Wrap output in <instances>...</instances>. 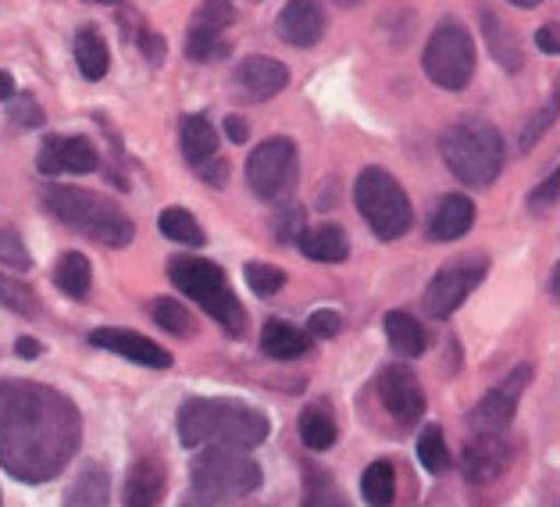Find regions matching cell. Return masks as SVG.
<instances>
[{
	"mask_svg": "<svg viewBox=\"0 0 560 507\" xmlns=\"http://www.w3.org/2000/svg\"><path fill=\"white\" fill-rule=\"evenodd\" d=\"M0 507H4V497H0Z\"/></svg>",
	"mask_w": 560,
	"mask_h": 507,
	"instance_id": "681fc988",
	"label": "cell"
},
{
	"mask_svg": "<svg viewBox=\"0 0 560 507\" xmlns=\"http://www.w3.org/2000/svg\"><path fill=\"white\" fill-rule=\"evenodd\" d=\"M72 54H75V65L79 72H83V79L97 82L107 76V68H112V50H107L104 36L93 30V25H86V30L75 33V44H72Z\"/></svg>",
	"mask_w": 560,
	"mask_h": 507,
	"instance_id": "484cf974",
	"label": "cell"
},
{
	"mask_svg": "<svg viewBox=\"0 0 560 507\" xmlns=\"http://www.w3.org/2000/svg\"><path fill=\"white\" fill-rule=\"evenodd\" d=\"M161 493H165V464L158 458H140L126 475L121 500H126V507H158Z\"/></svg>",
	"mask_w": 560,
	"mask_h": 507,
	"instance_id": "d6986e66",
	"label": "cell"
},
{
	"mask_svg": "<svg viewBox=\"0 0 560 507\" xmlns=\"http://www.w3.org/2000/svg\"><path fill=\"white\" fill-rule=\"evenodd\" d=\"M528 379H532V368L522 365V368H514L500 387L489 390L471 411V418H468L471 429L475 433H503L508 429L517 415V404H522V393L528 390Z\"/></svg>",
	"mask_w": 560,
	"mask_h": 507,
	"instance_id": "8fae6325",
	"label": "cell"
},
{
	"mask_svg": "<svg viewBox=\"0 0 560 507\" xmlns=\"http://www.w3.org/2000/svg\"><path fill=\"white\" fill-rule=\"evenodd\" d=\"M336 418L332 411L325 404H311L304 407V415H300V440H304L307 450H329L336 443Z\"/></svg>",
	"mask_w": 560,
	"mask_h": 507,
	"instance_id": "f1b7e54d",
	"label": "cell"
},
{
	"mask_svg": "<svg viewBox=\"0 0 560 507\" xmlns=\"http://www.w3.org/2000/svg\"><path fill=\"white\" fill-rule=\"evenodd\" d=\"M232 19L229 4H208V11L194 22V30L186 36V54L194 61H218L229 54V44H225V22Z\"/></svg>",
	"mask_w": 560,
	"mask_h": 507,
	"instance_id": "ac0fdd59",
	"label": "cell"
},
{
	"mask_svg": "<svg viewBox=\"0 0 560 507\" xmlns=\"http://www.w3.org/2000/svg\"><path fill=\"white\" fill-rule=\"evenodd\" d=\"M11 122H19L22 129H36L44 122V112L39 104L30 97V93H15V107H11Z\"/></svg>",
	"mask_w": 560,
	"mask_h": 507,
	"instance_id": "ab89813d",
	"label": "cell"
},
{
	"mask_svg": "<svg viewBox=\"0 0 560 507\" xmlns=\"http://www.w3.org/2000/svg\"><path fill=\"white\" fill-rule=\"evenodd\" d=\"M265 483L261 464L247 458V450L203 447L189 469V497L179 507H229Z\"/></svg>",
	"mask_w": 560,
	"mask_h": 507,
	"instance_id": "3957f363",
	"label": "cell"
},
{
	"mask_svg": "<svg viewBox=\"0 0 560 507\" xmlns=\"http://www.w3.org/2000/svg\"><path fill=\"white\" fill-rule=\"evenodd\" d=\"M375 387H378L382 404H386V411L400 426H415V422L425 415V390H421L418 376L407 365L382 368Z\"/></svg>",
	"mask_w": 560,
	"mask_h": 507,
	"instance_id": "7c38bea8",
	"label": "cell"
},
{
	"mask_svg": "<svg viewBox=\"0 0 560 507\" xmlns=\"http://www.w3.org/2000/svg\"><path fill=\"white\" fill-rule=\"evenodd\" d=\"M300 254L311 257V262H322V265H339L347 262L350 254V240L347 232L339 226H314V229H304L300 232Z\"/></svg>",
	"mask_w": 560,
	"mask_h": 507,
	"instance_id": "ffe728a7",
	"label": "cell"
},
{
	"mask_svg": "<svg viewBox=\"0 0 560 507\" xmlns=\"http://www.w3.org/2000/svg\"><path fill=\"white\" fill-rule=\"evenodd\" d=\"M418 461L425 464V472H432V475L446 472L450 450H446V440H443L440 426H425V429H421V436H418Z\"/></svg>",
	"mask_w": 560,
	"mask_h": 507,
	"instance_id": "d6a6232c",
	"label": "cell"
},
{
	"mask_svg": "<svg viewBox=\"0 0 560 507\" xmlns=\"http://www.w3.org/2000/svg\"><path fill=\"white\" fill-rule=\"evenodd\" d=\"M557 118H560V90H553V97L546 101V104L539 107V112L528 118V126H525V132H522V140H517V147H522V150L536 147V143H539V136H546V129H550Z\"/></svg>",
	"mask_w": 560,
	"mask_h": 507,
	"instance_id": "e575fe53",
	"label": "cell"
},
{
	"mask_svg": "<svg viewBox=\"0 0 560 507\" xmlns=\"http://www.w3.org/2000/svg\"><path fill=\"white\" fill-rule=\"evenodd\" d=\"M15 347H19L22 358H39V354H44V344H36V339H30V336H22Z\"/></svg>",
	"mask_w": 560,
	"mask_h": 507,
	"instance_id": "ee69618b",
	"label": "cell"
},
{
	"mask_svg": "<svg viewBox=\"0 0 560 507\" xmlns=\"http://www.w3.org/2000/svg\"><path fill=\"white\" fill-rule=\"evenodd\" d=\"M279 39L290 47H314L325 36V8L318 0H290L276 22Z\"/></svg>",
	"mask_w": 560,
	"mask_h": 507,
	"instance_id": "e0dca14e",
	"label": "cell"
},
{
	"mask_svg": "<svg viewBox=\"0 0 560 507\" xmlns=\"http://www.w3.org/2000/svg\"><path fill=\"white\" fill-rule=\"evenodd\" d=\"M536 47L542 54H560V33L553 30V25H542V30H536Z\"/></svg>",
	"mask_w": 560,
	"mask_h": 507,
	"instance_id": "b9f144b4",
	"label": "cell"
},
{
	"mask_svg": "<svg viewBox=\"0 0 560 507\" xmlns=\"http://www.w3.org/2000/svg\"><path fill=\"white\" fill-rule=\"evenodd\" d=\"M478 25H482L486 44H489V50H493V58L500 61L503 72H522L525 54H522V44H517L508 25H503L489 8H478Z\"/></svg>",
	"mask_w": 560,
	"mask_h": 507,
	"instance_id": "cb8c5ba5",
	"label": "cell"
},
{
	"mask_svg": "<svg viewBox=\"0 0 560 507\" xmlns=\"http://www.w3.org/2000/svg\"><path fill=\"white\" fill-rule=\"evenodd\" d=\"M0 300L15 311V314H25V319H33V314H39V300H36V293L25 286L22 279H11V276H4L0 272Z\"/></svg>",
	"mask_w": 560,
	"mask_h": 507,
	"instance_id": "836d02e7",
	"label": "cell"
},
{
	"mask_svg": "<svg viewBox=\"0 0 560 507\" xmlns=\"http://www.w3.org/2000/svg\"><path fill=\"white\" fill-rule=\"evenodd\" d=\"M353 200H358V211L368 222V229L375 232L378 240H396L404 237L415 222L411 200H407L404 186L393 180L386 169H364L358 175V186H353Z\"/></svg>",
	"mask_w": 560,
	"mask_h": 507,
	"instance_id": "52a82bcc",
	"label": "cell"
},
{
	"mask_svg": "<svg viewBox=\"0 0 560 507\" xmlns=\"http://www.w3.org/2000/svg\"><path fill=\"white\" fill-rule=\"evenodd\" d=\"M425 76L443 90H464L475 76V39L460 22L446 19L435 25L425 44Z\"/></svg>",
	"mask_w": 560,
	"mask_h": 507,
	"instance_id": "ba28073f",
	"label": "cell"
},
{
	"mask_svg": "<svg viewBox=\"0 0 560 507\" xmlns=\"http://www.w3.org/2000/svg\"><path fill=\"white\" fill-rule=\"evenodd\" d=\"M332 4H339V8H358L361 0H332Z\"/></svg>",
	"mask_w": 560,
	"mask_h": 507,
	"instance_id": "c3c4849f",
	"label": "cell"
},
{
	"mask_svg": "<svg viewBox=\"0 0 560 507\" xmlns=\"http://www.w3.org/2000/svg\"><path fill=\"white\" fill-rule=\"evenodd\" d=\"M243 276H247V286L257 297H276L285 286V272L276 268V265H268V262H250Z\"/></svg>",
	"mask_w": 560,
	"mask_h": 507,
	"instance_id": "d590c367",
	"label": "cell"
},
{
	"mask_svg": "<svg viewBox=\"0 0 560 507\" xmlns=\"http://www.w3.org/2000/svg\"><path fill=\"white\" fill-rule=\"evenodd\" d=\"M304 507H350L343 500V493L332 486L329 475H311L307 479V497H304Z\"/></svg>",
	"mask_w": 560,
	"mask_h": 507,
	"instance_id": "74e56055",
	"label": "cell"
},
{
	"mask_svg": "<svg viewBox=\"0 0 560 507\" xmlns=\"http://www.w3.org/2000/svg\"><path fill=\"white\" fill-rule=\"evenodd\" d=\"M285 82H290V72H285V65L268 58V54H254V58L240 61L236 72H232V87L243 101H271L276 93L285 90Z\"/></svg>",
	"mask_w": 560,
	"mask_h": 507,
	"instance_id": "9a60e30c",
	"label": "cell"
},
{
	"mask_svg": "<svg viewBox=\"0 0 560 507\" xmlns=\"http://www.w3.org/2000/svg\"><path fill=\"white\" fill-rule=\"evenodd\" d=\"M83 447L72 396L30 379H0V464L25 486L58 479Z\"/></svg>",
	"mask_w": 560,
	"mask_h": 507,
	"instance_id": "6da1fadb",
	"label": "cell"
},
{
	"mask_svg": "<svg viewBox=\"0 0 560 507\" xmlns=\"http://www.w3.org/2000/svg\"><path fill=\"white\" fill-rule=\"evenodd\" d=\"M560 200V169L550 175V180H542L536 189L528 194V208L532 211H546V208H553V204Z\"/></svg>",
	"mask_w": 560,
	"mask_h": 507,
	"instance_id": "f35d334b",
	"label": "cell"
},
{
	"mask_svg": "<svg viewBox=\"0 0 560 507\" xmlns=\"http://www.w3.org/2000/svg\"><path fill=\"white\" fill-rule=\"evenodd\" d=\"M0 101H15V79H11V72H0Z\"/></svg>",
	"mask_w": 560,
	"mask_h": 507,
	"instance_id": "f6af8a7d",
	"label": "cell"
},
{
	"mask_svg": "<svg viewBox=\"0 0 560 507\" xmlns=\"http://www.w3.org/2000/svg\"><path fill=\"white\" fill-rule=\"evenodd\" d=\"M168 279L179 293L211 314V319L225 329L229 336H243L247 329V311L232 293V286L225 279V272L214 262H203V257H172L168 262Z\"/></svg>",
	"mask_w": 560,
	"mask_h": 507,
	"instance_id": "8992f818",
	"label": "cell"
},
{
	"mask_svg": "<svg viewBox=\"0 0 560 507\" xmlns=\"http://www.w3.org/2000/svg\"><path fill=\"white\" fill-rule=\"evenodd\" d=\"M361 497L368 507H389L396 497V472L389 461H372L361 475Z\"/></svg>",
	"mask_w": 560,
	"mask_h": 507,
	"instance_id": "f546056e",
	"label": "cell"
},
{
	"mask_svg": "<svg viewBox=\"0 0 560 507\" xmlns=\"http://www.w3.org/2000/svg\"><path fill=\"white\" fill-rule=\"evenodd\" d=\"M471 226H475V204L468 197H443L429 222V240L435 243L460 240Z\"/></svg>",
	"mask_w": 560,
	"mask_h": 507,
	"instance_id": "603a6c76",
	"label": "cell"
},
{
	"mask_svg": "<svg viewBox=\"0 0 560 507\" xmlns=\"http://www.w3.org/2000/svg\"><path fill=\"white\" fill-rule=\"evenodd\" d=\"M0 265H8V268H15V272H25L33 265V257L30 251H25V243L22 237L11 226L0 222Z\"/></svg>",
	"mask_w": 560,
	"mask_h": 507,
	"instance_id": "8d00e7d4",
	"label": "cell"
},
{
	"mask_svg": "<svg viewBox=\"0 0 560 507\" xmlns=\"http://www.w3.org/2000/svg\"><path fill=\"white\" fill-rule=\"evenodd\" d=\"M550 297L560 300V262L553 265V276H550Z\"/></svg>",
	"mask_w": 560,
	"mask_h": 507,
	"instance_id": "bcb514c9",
	"label": "cell"
},
{
	"mask_svg": "<svg viewBox=\"0 0 560 507\" xmlns=\"http://www.w3.org/2000/svg\"><path fill=\"white\" fill-rule=\"evenodd\" d=\"M508 4H514V8H536L539 0H508Z\"/></svg>",
	"mask_w": 560,
	"mask_h": 507,
	"instance_id": "7dc6e473",
	"label": "cell"
},
{
	"mask_svg": "<svg viewBox=\"0 0 560 507\" xmlns=\"http://www.w3.org/2000/svg\"><path fill=\"white\" fill-rule=\"evenodd\" d=\"M225 132H229L232 143H247V122L243 118H236V115L225 118Z\"/></svg>",
	"mask_w": 560,
	"mask_h": 507,
	"instance_id": "7bdbcfd3",
	"label": "cell"
},
{
	"mask_svg": "<svg viewBox=\"0 0 560 507\" xmlns=\"http://www.w3.org/2000/svg\"><path fill=\"white\" fill-rule=\"evenodd\" d=\"M61 507H112V475L104 464H86L83 472L72 479Z\"/></svg>",
	"mask_w": 560,
	"mask_h": 507,
	"instance_id": "7402d4cb",
	"label": "cell"
},
{
	"mask_svg": "<svg viewBox=\"0 0 560 507\" xmlns=\"http://www.w3.org/2000/svg\"><path fill=\"white\" fill-rule=\"evenodd\" d=\"M446 169L457 175L464 186L486 189L500 180L503 172V158H508V147H503V136L497 126H489L482 118H464L457 126H450L440 140Z\"/></svg>",
	"mask_w": 560,
	"mask_h": 507,
	"instance_id": "5b68a950",
	"label": "cell"
},
{
	"mask_svg": "<svg viewBox=\"0 0 560 507\" xmlns=\"http://www.w3.org/2000/svg\"><path fill=\"white\" fill-rule=\"evenodd\" d=\"M150 314H154V322L165 329L172 336H194V314H189L179 300L172 297H158L154 304H150Z\"/></svg>",
	"mask_w": 560,
	"mask_h": 507,
	"instance_id": "1f68e13d",
	"label": "cell"
},
{
	"mask_svg": "<svg viewBox=\"0 0 560 507\" xmlns=\"http://www.w3.org/2000/svg\"><path fill=\"white\" fill-rule=\"evenodd\" d=\"M158 229H161V237H168L175 243H186V246H200L203 240V229L194 215H189L186 208H168V211H161L158 218Z\"/></svg>",
	"mask_w": 560,
	"mask_h": 507,
	"instance_id": "4dcf8cb0",
	"label": "cell"
},
{
	"mask_svg": "<svg viewBox=\"0 0 560 507\" xmlns=\"http://www.w3.org/2000/svg\"><path fill=\"white\" fill-rule=\"evenodd\" d=\"M386 339L400 358H421V354H425V329L407 311L386 314Z\"/></svg>",
	"mask_w": 560,
	"mask_h": 507,
	"instance_id": "4316f807",
	"label": "cell"
},
{
	"mask_svg": "<svg viewBox=\"0 0 560 507\" xmlns=\"http://www.w3.org/2000/svg\"><path fill=\"white\" fill-rule=\"evenodd\" d=\"M557 507H560V504H557Z\"/></svg>",
	"mask_w": 560,
	"mask_h": 507,
	"instance_id": "f907efd6",
	"label": "cell"
},
{
	"mask_svg": "<svg viewBox=\"0 0 560 507\" xmlns=\"http://www.w3.org/2000/svg\"><path fill=\"white\" fill-rule=\"evenodd\" d=\"M339 329H343V319L336 311H314L307 319V333L311 336H322V339H332Z\"/></svg>",
	"mask_w": 560,
	"mask_h": 507,
	"instance_id": "60d3db41",
	"label": "cell"
},
{
	"mask_svg": "<svg viewBox=\"0 0 560 507\" xmlns=\"http://www.w3.org/2000/svg\"><path fill=\"white\" fill-rule=\"evenodd\" d=\"M97 164L101 154L86 136H47V143L36 158V169L47 180H54V175H90L97 172Z\"/></svg>",
	"mask_w": 560,
	"mask_h": 507,
	"instance_id": "4fadbf2b",
	"label": "cell"
},
{
	"mask_svg": "<svg viewBox=\"0 0 560 507\" xmlns=\"http://www.w3.org/2000/svg\"><path fill=\"white\" fill-rule=\"evenodd\" d=\"M54 283L58 290L72 300H86L90 293V283H93V268H90V257L79 254V251H68L58 257V268H54Z\"/></svg>",
	"mask_w": 560,
	"mask_h": 507,
	"instance_id": "83f0119b",
	"label": "cell"
},
{
	"mask_svg": "<svg viewBox=\"0 0 560 507\" xmlns=\"http://www.w3.org/2000/svg\"><path fill=\"white\" fill-rule=\"evenodd\" d=\"M179 143H183L186 161L194 164V169H203V164L218 158V132L203 115H186L183 118Z\"/></svg>",
	"mask_w": 560,
	"mask_h": 507,
	"instance_id": "d4e9b609",
	"label": "cell"
},
{
	"mask_svg": "<svg viewBox=\"0 0 560 507\" xmlns=\"http://www.w3.org/2000/svg\"><path fill=\"white\" fill-rule=\"evenodd\" d=\"M183 447H232L254 450L268 440L271 422L250 404L218 401V396H194L175 415Z\"/></svg>",
	"mask_w": 560,
	"mask_h": 507,
	"instance_id": "7a4b0ae2",
	"label": "cell"
},
{
	"mask_svg": "<svg viewBox=\"0 0 560 507\" xmlns=\"http://www.w3.org/2000/svg\"><path fill=\"white\" fill-rule=\"evenodd\" d=\"M44 204L58 222L83 232L86 240L101 246H129L136 237L132 218L121 211L115 200L93 194V189L54 183V186H44Z\"/></svg>",
	"mask_w": 560,
	"mask_h": 507,
	"instance_id": "277c9868",
	"label": "cell"
},
{
	"mask_svg": "<svg viewBox=\"0 0 560 507\" xmlns=\"http://www.w3.org/2000/svg\"><path fill=\"white\" fill-rule=\"evenodd\" d=\"M296 143L285 140V136H271L261 147H254L247 158V186L265 204H279L282 197H290L296 186Z\"/></svg>",
	"mask_w": 560,
	"mask_h": 507,
	"instance_id": "9c48e42d",
	"label": "cell"
},
{
	"mask_svg": "<svg viewBox=\"0 0 560 507\" xmlns=\"http://www.w3.org/2000/svg\"><path fill=\"white\" fill-rule=\"evenodd\" d=\"M261 350L271 361H296L311 350V333L282 319H268L261 329Z\"/></svg>",
	"mask_w": 560,
	"mask_h": 507,
	"instance_id": "44dd1931",
	"label": "cell"
},
{
	"mask_svg": "<svg viewBox=\"0 0 560 507\" xmlns=\"http://www.w3.org/2000/svg\"><path fill=\"white\" fill-rule=\"evenodd\" d=\"M511 464V447L503 433H475L460 454V472L471 486H489Z\"/></svg>",
	"mask_w": 560,
	"mask_h": 507,
	"instance_id": "5bb4252c",
	"label": "cell"
},
{
	"mask_svg": "<svg viewBox=\"0 0 560 507\" xmlns=\"http://www.w3.org/2000/svg\"><path fill=\"white\" fill-rule=\"evenodd\" d=\"M486 257H464V262H454L440 268L429 283L425 290V314L429 319H450L464 300H468V293L475 290L478 283L486 279Z\"/></svg>",
	"mask_w": 560,
	"mask_h": 507,
	"instance_id": "30bf717a",
	"label": "cell"
},
{
	"mask_svg": "<svg viewBox=\"0 0 560 507\" xmlns=\"http://www.w3.org/2000/svg\"><path fill=\"white\" fill-rule=\"evenodd\" d=\"M90 344L101 347V350H112L118 358L126 361H136L143 368H172V354L154 344V339H147L140 333H129V329H93L90 333Z\"/></svg>",
	"mask_w": 560,
	"mask_h": 507,
	"instance_id": "2e32d148",
	"label": "cell"
}]
</instances>
